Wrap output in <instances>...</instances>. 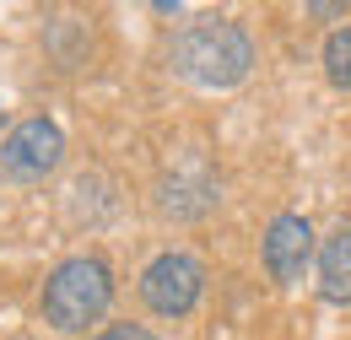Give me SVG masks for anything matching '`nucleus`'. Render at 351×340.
Listing matches in <instances>:
<instances>
[{"mask_svg": "<svg viewBox=\"0 0 351 340\" xmlns=\"http://www.w3.org/2000/svg\"><path fill=\"white\" fill-rule=\"evenodd\" d=\"M168 60H173V76H184L189 86L227 92V86L249 82V71H254V43H249V33H243L238 22H227V16H200V22L178 27Z\"/></svg>", "mask_w": 351, "mask_h": 340, "instance_id": "f257e3e1", "label": "nucleus"}, {"mask_svg": "<svg viewBox=\"0 0 351 340\" xmlns=\"http://www.w3.org/2000/svg\"><path fill=\"white\" fill-rule=\"evenodd\" d=\"M114 302V276L97 254H71L49 270L44 281V324L60 330V335H87V324H97Z\"/></svg>", "mask_w": 351, "mask_h": 340, "instance_id": "f03ea898", "label": "nucleus"}, {"mask_svg": "<svg viewBox=\"0 0 351 340\" xmlns=\"http://www.w3.org/2000/svg\"><path fill=\"white\" fill-rule=\"evenodd\" d=\"M60 162H65V135L44 114H33L0 135V178L5 184H44Z\"/></svg>", "mask_w": 351, "mask_h": 340, "instance_id": "7ed1b4c3", "label": "nucleus"}, {"mask_svg": "<svg viewBox=\"0 0 351 340\" xmlns=\"http://www.w3.org/2000/svg\"><path fill=\"white\" fill-rule=\"evenodd\" d=\"M200 298H206V265L184 249H168L141 270V302L157 319H184V313H195Z\"/></svg>", "mask_w": 351, "mask_h": 340, "instance_id": "20e7f679", "label": "nucleus"}, {"mask_svg": "<svg viewBox=\"0 0 351 340\" xmlns=\"http://www.w3.org/2000/svg\"><path fill=\"white\" fill-rule=\"evenodd\" d=\"M313 249H319L313 221L298 216V211H281L270 227H265L260 259H265V270H270L276 287H298V281L308 276V265H313Z\"/></svg>", "mask_w": 351, "mask_h": 340, "instance_id": "39448f33", "label": "nucleus"}, {"mask_svg": "<svg viewBox=\"0 0 351 340\" xmlns=\"http://www.w3.org/2000/svg\"><path fill=\"white\" fill-rule=\"evenodd\" d=\"M211 206H217V184L206 173H173L157 189V211L173 216V221H195V216H206Z\"/></svg>", "mask_w": 351, "mask_h": 340, "instance_id": "423d86ee", "label": "nucleus"}, {"mask_svg": "<svg viewBox=\"0 0 351 340\" xmlns=\"http://www.w3.org/2000/svg\"><path fill=\"white\" fill-rule=\"evenodd\" d=\"M319 298L351 308V227L341 221L324 243H319Z\"/></svg>", "mask_w": 351, "mask_h": 340, "instance_id": "0eeeda50", "label": "nucleus"}, {"mask_svg": "<svg viewBox=\"0 0 351 340\" xmlns=\"http://www.w3.org/2000/svg\"><path fill=\"white\" fill-rule=\"evenodd\" d=\"M324 76H330V86L351 92V22L324 38Z\"/></svg>", "mask_w": 351, "mask_h": 340, "instance_id": "6e6552de", "label": "nucleus"}, {"mask_svg": "<svg viewBox=\"0 0 351 340\" xmlns=\"http://www.w3.org/2000/svg\"><path fill=\"white\" fill-rule=\"evenodd\" d=\"M87 340H152L146 324H103V330H92Z\"/></svg>", "mask_w": 351, "mask_h": 340, "instance_id": "1a4fd4ad", "label": "nucleus"}]
</instances>
